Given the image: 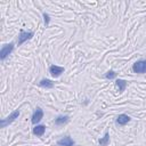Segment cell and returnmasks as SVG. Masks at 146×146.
<instances>
[{
    "label": "cell",
    "mask_w": 146,
    "mask_h": 146,
    "mask_svg": "<svg viewBox=\"0 0 146 146\" xmlns=\"http://www.w3.org/2000/svg\"><path fill=\"white\" fill-rule=\"evenodd\" d=\"M19 114H21L19 110H15V111H13L6 119H2V120H1V122H0V127H1V128H6V127L9 125L10 123H13V122L19 116Z\"/></svg>",
    "instance_id": "cell-1"
},
{
    "label": "cell",
    "mask_w": 146,
    "mask_h": 146,
    "mask_svg": "<svg viewBox=\"0 0 146 146\" xmlns=\"http://www.w3.org/2000/svg\"><path fill=\"white\" fill-rule=\"evenodd\" d=\"M132 71L138 74L146 73V59H139L132 65Z\"/></svg>",
    "instance_id": "cell-2"
},
{
    "label": "cell",
    "mask_w": 146,
    "mask_h": 146,
    "mask_svg": "<svg viewBox=\"0 0 146 146\" xmlns=\"http://www.w3.org/2000/svg\"><path fill=\"white\" fill-rule=\"evenodd\" d=\"M14 47H15L14 42H10V43H7V44L2 46V48L0 50V58H1V60H5L11 54V51L14 50Z\"/></svg>",
    "instance_id": "cell-3"
},
{
    "label": "cell",
    "mask_w": 146,
    "mask_h": 146,
    "mask_svg": "<svg viewBox=\"0 0 146 146\" xmlns=\"http://www.w3.org/2000/svg\"><path fill=\"white\" fill-rule=\"evenodd\" d=\"M34 35V33L33 32H26V31H22L21 33H19V35H18V39H17V44L18 46H22L25 41H27V40H30L32 36Z\"/></svg>",
    "instance_id": "cell-4"
},
{
    "label": "cell",
    "mask_w": 146,
    "mask_h": 146,
    "mask_svg": "<svg viewBox=\"0 0 146 146\" xmlns=\"http://www.w3.org/2000/svg\"><path fill=\"white\" fill-rule=\"evenodd\" d=\"M42 117H43V111L40 107H36L35 111H34V113H33V115H32V117H31L32 124H35L36 125L42 120Z\"/></svg>",
    "instance_id": "cell-5"
},
{
    "label": "cell",
    "mask_w": 146,
    "mask_h": 146,
    "mask_svg": "<svg viewBox=\"0 0 146 146\" xmlns=\"http://www.w3.org/2000/svg\"><path fill=\"white\" fill-rule=\"evenodd\" d=\"M65 68L63 66H58V65H50L49 66V73L51 74L52 78H58L62 73H64Z\"/></svg>",
    "instance_id": "cell-6"
},
{
    "label": "cell",
    "mask_w": 146,
    "mask_h": 146,
    "mask_svg": "<svg viewBox=\"0 0 146 146\" xmlns=\"http://www.w3.org/2000/svg\"><path fill=\"white\" fill-rule=\"evenodd\" d=\"M57 145L58 146H74L75 141L70 136H65V137H63V138L57 140Z\"/></svg>",
    "instance_id": "cell-7"
},
{
    "label": "cell",
    "mask_w": 146,
    "mask_h": 146,
    "mask_svg": "<svg viewBox=\"0 0 146 146\" xmlns=\"http://www.w3.org/2000/svg\"><path fill=\"white\" fill-rule=\"evenodd\" d=\"M130 120H131V119H130L129 115H127V114H119V115L116 116V119H115V122H116V124H119V125H125Z\"/></svg>",
    "instance_id": "cell-8"
},
{
    "label": "cell",
    "mask_w": 146,
    "mask_h": 146,
    "mask_svg": "<svg viewBox=\"0 0 146 146\" xmlns=\"http://www.w3.org/2000/svg\"><path fill=\"white\" fill-rule=\"evenodd\" d=\"M38 86L41 87V88H44V89H51L54 87V82L49 79H42V80H40Z\"/></svg>",
    "instance_id": "cell-9"
},
{
    "label": "cell",
    "mask_w": 146,
    "mask_h": 146,
    "mask_svg": "<svg viewBox=\"0 0 146 146\" xmlns=\"http://www.w3.org/2000/svg\"><path fill=\"white\" fill-rule=\"evenodd\" d=\"M115 84H116V87L119 88V91H120V92H123V91L125 90L127 86H128L127 81L123 80V79H116V80H115Z\"/></svg>",
    "instance_id": "cell-10"
},
{
    "label": "cell",
    "mask_w": 146,
    "mask_h": 146,
    "mask_svg": "<svg viewBox=\"0 0 146 146\" xmlns=\"http://www.w3.org/2000/svg\"><path fill=\"white\" fill-rule=\"evenodd\" d=\"M44 132H46V127L43 124H36L33 128V133L35 136H42Z\"/></svg>",
    "instance_id": "cell-11"
},
{
    "label": "cell",
    "mask_w": 146,
    "mask_h": 146,
    "mask_svg": "<svg viewBox=\"0 0 146 146\" xmlns=\"http://www.w3.org/2000/svg\"><path fill=\"white\" fill-rule=\"evenodd\" d=\"M68 120H70V117H68L67 115H59V116H57V117L55 119V124H57V125H62V124L67 123Z\"/></svg>",
    "instance_id": "cell-12"
},
{
    "label": "cell",
    "mask_w": 146,
    "mask_h": 146,
    "mask_svg": "<svg viewBox=\"0 0 146 146\" xmlns=\"http://www.w3.org/2000/svg\"><path fill=\"white\" fill-rule=\"evenodd\" d=\"M108 143H110V133L106 131L105 135H104V137H102V138L99 139V145H100V146H107Z\"/></svg>",
    "instance_id": "cell-13"
},
{
    "label": "cell",
    "mask_w": 146,
    "mask_h": 146,
    "mask_svg": "<svg viewBox=\"0 0 146 146\" xmlns=\"http://www.w3.org/2000/svg\"><path fill=\"white\" fill-rule=\"evenodd\" d=\"M105 79H108V80H113V79H115L116 78V73H115V71H113V70H110V71H107L106 73H105Z\"/></svg>",
    "instance_id": "cell-14"
},
{
    "label": "cell",
    "mask_w": 146,
    "mask_h": 146,
    "mask_svg": "<svg viewBox=\"0 0 146 146\" xmlns=\"http://www.w3.org/2000/svg\"><path fill=\"white\" fill-rule=\"evenodd\" d=\"M42 16H43L44 25H46V26H48V25H49V22H50V17H49V15H48L47 13H43V14H42Z\"/></svg>",
    "instance_id": "cell-15"
}]
</instances>
